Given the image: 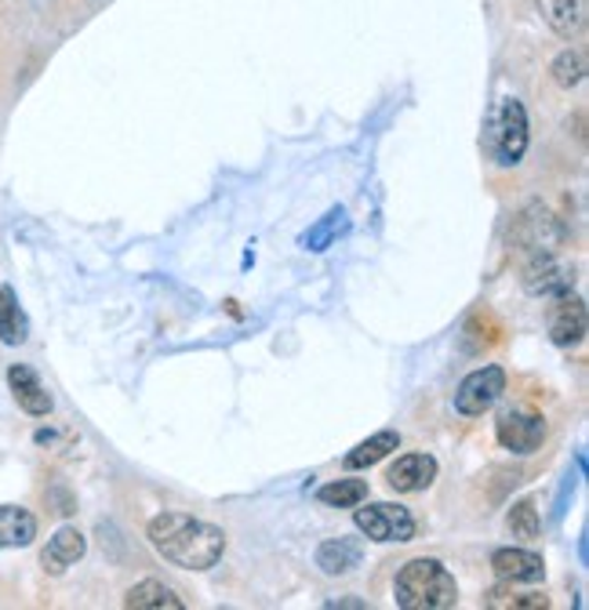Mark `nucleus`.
Returning a JSON list of instances; mask_svg holds the SVG:
<instances>
[{"label": "nucleus", "mask_w": 589, "mask_h": 610, "mask_svg": "<svg viewBox=\"0 0 589 610\" xmlns=\"http://www.w3.org/2000/svg\"><path fill=\"white\" fill-rule=\"evenodd\" d=\"M521 284H524V291L535 298H560V295H571L575 269L564 266L557 255H535L524 266Z\"/></svg>", "instance_id": "nucleus-8"}, {"label": "nucleus", "mask_w": 589, "mask_h": 610, "mask_svg": "<svg viewBox=\"0 0 589 610\" xmlns=\"http://www.w3.org/2000/svg\"><path fill=\"white\" fill-rule=\"evenodd\" d=\"M549 74H553V84L564 88V91L579 88V84L586 80V55L575 52V47H568V52H560L557 58H553Z\"/></svg>", "instance_id": "nucleus-22"}, {"label": "nucleus", "mask_w": 589, "mask_h": 610, "mask_svg": "<svg viewBox=\"0 0 589 610\" xmlns=\"http://www.w3.org/2000/svg\"><path fill=\"white\" fill-rule=\"evenodd\" d=\"M37 537V517L22 506H0V548H26Z\"/></svg>", "instance_id": "nucleus-17"}, {"label": "nucleus", "mask_w": 589, "mask_h": 610, "mask_svg": "<svg viewBox=\"0 0 589 610\" xmlns=\"http://www.w3.org/2000/svg\"><path fill=\"white\" fill-rule=\"evenodd\" d=\"M88 553V537L80 534L77 528H58L52 534V542L44 545V553H41V564L48 574H63L66 567H74L80 564Z\"/></svg>", "instance_id": "nucleus-14"}, {"label": "nucleus", "mask_w": 589, "mask_h": 610, "mask_svg": "<svg viewBox=\"0 0 589 610\" xmlns=\"http://www.w3.org/2000/svg\"><path fill=\"white\" fill-rule=\"evenodd\" d=\"M505 392V370L499 364H485L458 381L455 389V411L463 418H480L485 411H491L499 397Z\"/></svg>", "instance_id": "nucleus-6"}, {"label": "nucleus", "mask_w": 589, "mask_h": 610, "mask_svg": "<svg viewBox=\"0 0 589 610\" xmlns=\"http://www.w3.org/2000/svg\"><path fill=\"white\" fill-rule=\"evenodd\" d=\"M546 418L538 411H524V407H510V411L499 414V422H494V436H499V444L513 454H535L542 444H546Z\"/></svg>", "instance_id": "nucleus-7"}, {"label": "nucleus", "mask_w": 589, "mask_h": 610, "mask_svg": "<svg viewBox=\"0 0 589 610\" xmlns=\"http://www.w3.org/2000/svg\"><path fill=\"white\" fill-rule=\"evenodd\" d=\"M124 607L127 610H182V596L171 589V585H164L157 578H146L127 589L124 596Z\"/></svg>", "instance_id": "nucleus-16"}, {"label": "nucleus", "mask_w": 589, "mask_h": 610, "mask_svg": "<svg viewBox=\"0 0 589 610\" xmlns=\"http://www.w3.org/2000/svg\"><path fill=\"white\" fill-rule=\"evenodd\" d=\"M8 386L15 392V403L26 411L30 418H48L52 414V392L44 389V381L37 378V370L26 367V364H11L8 367Z\"/></svg>", "instance_id": "nucleus-11"}, {"label": "nucleus", "mask_w": 589, "mask_h": 610, "mask_svg": "<svg viewBox=\"0 0 589 610\" xmlns=\"http://www.w3.org/2000/svg\"><path fill=\"white\" fill-rule=\"evenodd\" d=\"M30 339V320L22 313L15 287L0 284V342L4 345H22Z\"/></svg>", "instance_id": "nucleus-18"}, {"label": "nucleus", "mask_w": 589, "mask_h": 610, "mask_svg": "<svg viewBox=\"0 0 589 610\" xmlns=\"http://www.w3.org/2000/svg\"><path fill=\"white\" fill-rule=\"evenodd\" d=\"M393 600L404 610H452L458 603V585L441 559H411L397 570Z\"/></svg>", "instance_id": "nucleus-2"}, {"label": "nucleus", "mask_w": 589, "mask_h": 610, "mask_svg": "<svg viewBox=\"0 0 589 610\" xmlns=\"http://www.w3.org/2000/svg\"><path fill=\"white\" fill-rule=\"evenodd\" d=\"M491 570L510 585H538L546 578V564L532 548H494Z\"/></svg>", "instance_id": "nucleus-9"}, {"label": "nucleus", "mask_w": 589, "mask_h": 610, "mask_svg": "<svg viewBox=\"0 0 589 610\" xmlns=\"http://www.w3.org/2000/svg\"><path fill=\"white\" fill-rule=\"evenodd\" d=\"M353 523H357V531L368 537V542H379V545H404L415 537V517L397 506V501H375L368 509H357L353 512Z\"/></svg>", "instance_id": "nucleus-5"}, {"label": "nucleus", "mask_w": 589, "mask_h": 610, "mask_svg": "<svg viewBox=\"0 0 589 610\" xmlns=\"http://www.w3.org/2000/svg\"><path fill=\"white\" fill-rule=\"evenodd\" d=\"M535 8L542 22L564 41H571L586 26V0H535Z\"/></svg>", "instance_id": "nucleus-15"}, {"label": "nucleus", "mask_w": 589, "mask_h": 610, "mask_svg": "<svg viewBox=\"0 0 589 610\" xmlns=\"http://www.w3.org/2000/svg\"><path fill=\"white\" fill-rule=\"evenodd\" d=\"M327 607H364V603L360 600H332Z\"/></svg>", "instance_id": "nucleus-25"}, {"label": "nucleus", "mask_w": 589, "mask_h": 610, "mask_svg": "<svg viewBox=\"0 0 589 610\" xmlns=\"http://www.w3.org/2000/svg\"><path fill=\"white\" fill-rule=\"evenodd\" d=\"M437 480V458L433 454H404L390 465L386 473V484H390L397 495H419Z\"/></svg>", "instance_id": "nucleus-12"}, {"label": "nucleus", "mask_w": 589, "mask_h": 610, "mask_svg": "<svg viewBox=\"0 0 589 610\" xmlns=\"http://www.w3.org/2000/svg\"><path fill=\"white\" fill-rule=\"evenodd\" d=\"M510 241L516 244V251H524V255H557L568 241V230H564V222L553 214L546 203H524L521 211H516V219L510 225Z\"/></svg>", "instance_id": "nucleus-4"}, {"label": "nucleus", "mask_w": 589, "mask_h": 610, "mask_svg": "<svg viewBox=\"0 0 589 610\" xmlns=\"http://www.w3.org/2000/svg\"><path fill=\"white\" fill-rule=\"evenodd\" d=\"M527 110L521 99H502L494 102V110L488 113L485 124V153L499 164V167H516L527 153Z\"/></svg>", "instance_id": "nucleus-3"}, {"label": "nucleus", "mask_w": 589, "mask_h": 610, "mask_svg": "<svg viewBox=\"0 0 589 610\" xmlns=\"http://www.w3.org/2000/svg\"><path fill=\"white\" fill-rule=\"evenodd\" d=\"M346 230H349L346 211H343V208H332L321 222H313L310 230L302 233V241H299V244H302V251H313V255H321V251L332 247Z\"/></svg>", "instance_id": "nucleus-20"}, {"label": "nucleus", "mask_w": 589, "mask_h": 610, "mask_svg": "<svg viewBox=\"0 0 589 610\" xmlns=\"http://www.w3.org/2000/svg\"><path fill=\"white\" fill-rule=\"evenodd\" d=\"M586 339V302L575 295H560L549 313V342L560 350H571Z\"/></svg>", "instance_id": "nucleus-10"}, {"label": "nucleus", "mask_w": 589, "mask_h": 610, "mask_svg": "<svg viewBox=\"0 0 589 610\" xmlns=\"http://www.w3.org/2000/svg\"><path fill=\"white\" fill-rule=\"evenodd\" d=\"M505 528H510L513 537H521V542H535L538 531H542V520H538V509L532 498H521L513 501L510 517H505Z\"/></svg>", "instance_id": "nucleus-23"}, {"label": "nucleus", "mask_w": 589, "mask_h": 610, "mask_svg": "<svg viewBox=\"0 0 589 610\" xmlns=\"http://www.w3.org/2000/svg\"><path fill=\"white\" fill-rule=\"evenodd\" d=\"M316 567L327 578H338V574H353L364 559V542L360 537H327V542L316 545Z\"/></svg>", "instance_id": "nucleus-13"}, {"label": "nucleus", "mask_w": 589, "mask_h": 610, "mask_svg": "<svg viewBox=\"0 0 589 610\" xmlns=\"http://www.w3.org/2000/svg\"><path fill=\"white\" fill-rule=\"evenodd\" d=\"M368 498V480H332L316 490V501H324V506L332 509H357L360 501Z\"/></svg>", "instance_id": "nucleus-21"}, {"label": "nucleus", "mask_w": 589, "mask_h": 610, "mask_svg": "<svg viewBox=\"0 0 589 610\" xmlns=\"http://www.w3.org/2000/svg\"><path fill=\"white\" fill-rule=\"evenodd\" d=\"M397 447H400V433H393V429H382V433H375V436L364 440V444L353 447L343 458V465H346V469H371V465H379L386 454H393Z\"/></svg>", "instance_id": "nucleus-19"}, {"label": "nucleus", "mask_w": 589, "mask_h": 610, "mask_svg": "<svg viewBox=\"0 0 589 610\" xmlns=\"http://www.w3.org/2000/svg\"><path fill=\"white\" fill-rule=\"evenodd\" d=\"M485 607L491 610H546L549 600L538 592H513V589H488Z\"/></svg>", "instance_id": "nucleus-24"}, {"label": "nucleus", "mask_w": 589, "mask_h": 610, "mask_svg": "<svg viewBox=\"0 0 589 610\" xmlns=\"http://www.w3.org/2000/svg\"><path fill=\"white\" fill-rule=\"evenodd\" d=\"M149 545L182 570H211L226 553V534L190 512H160L146 528Z\"/></svg>", "instance_id": "nucleus-1"}]
</instances>
